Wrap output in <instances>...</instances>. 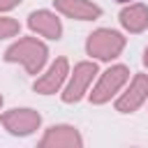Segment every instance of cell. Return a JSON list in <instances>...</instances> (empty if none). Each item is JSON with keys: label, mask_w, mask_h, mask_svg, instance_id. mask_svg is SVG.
<instances>
[{"label": "cell", "mask_w": 148, "mask_h": 148, "mask_svg": "<svg viewBox=\"0 0 148 148\" xmlns=\"http://www.w3.org/2000/svg\"><path fill=\"white\" fill-rule=\"evenodd\" d=\"M18 32H21V23L16 18L0 16V42L2 39H9V37H16Z\"/></svg>", "instance_id": "obj_12"}, {"label": "cell", "mask_w": 148, "mask_h": 148, "mask_svg": "<svg viewBox=\"0 0 148 148\" xmlns=\"http://www.w3.org/2000/svg\"><path fill=\"white\" fill-rule=\"evenodd\" d=\"M127 81H130V69L125 65H111L99 76V81L95 83V88L90 92V102L92 104H106V102H111V97H116Z\"/></svg>", "instance_id": "obj_4"}, {"label": "cell", "mask_w": 148, "mask_h": 148, "mask_svg": "<svg viewBox=\"0 0 148 148\" xmlns=\"http://www.w3.org/2000/svg\"><path fill=\"white\" fill-rule=\"evenodd\" d=\"M143 65L148 67V46H146V51H143Z\"/></svg>", "instance_id": "obj_14"}, {"label": "cell", "mask_w": 148, "mask_h": 148, "mask_svg": "<svg viewBox=\"0 0 148 148\" xmlns=\"http://www.w3.org/2000/svg\"><path fill=\"white\" fill-rule=\"evenodd\" d=\"M146 99H148V74H134L127 90L116 99V111L134 113Z\"/></svg>", "instance_id": "obj_7"}, {"label": "cell", "mask_w": 148, "mask_h": 148, "mask_svg": "<svg viewBox=\"0 0 148 148\" xmlns=\"http://www.w3.org/2000/svg\"><path fill=\"white\" fill-rule=\"evenodd\" d=\"M28 28L46 39H60L62 37V23L60 18L49 12V9H37V12H30L28 16Z\"/></svg>", "instance_id": "obj_9"}, {"label": "cell", "mask_w": 148, "mask_h": 148, "mask_svg": "<svg viewBox=\"0 0 148 148\" xmlns=\"http://www.w3.org/2000/svg\"><path fill=\"white\" fill-rule=\"evenodd\" d=\"M118 2H130V0H118Z\"/></svg>", "instance_id": "obj_16"}, {"label": "cell", "mask_w": 148, "mask_h": 148, "mask_svg": "<svg viewBox=\"0 0 148 148\" xmlns=\"http://www.w3.org/2000/svg\"><path fill=\"white\" fill-rule=\"evenodd\" d=\"M0 123L14 136H30L32 132L39 130L42 116H39V111L28 109V106L25 109H9V111H5L0 116Z\"/></svg>", "instance_id": "obj_5"}, {"label": "cell", "mask_w": 148, "mask_h": 148, "mask_svg": "<svg viewBox=\"0 0 148 148\" xmlns=\"http://www.w3.org/2000/svg\"><path fill=\"white\" fill-rule=\"evenodd\" d=\"M67 76H69V62H67V58H56L51 65H49V69L35 81V92H39V95H56L62 86H65V81H67Z\"/></svg>", "instance_id": "obj_6"}, {"label": "cell", "mask_w": 148, "mask_h": 148, "mask_svg": "<svg viewBox=\"0 0 148 148\" xmlns=\"http://www.w3.org/2000/svg\"><path fill=\"white\" fill-rule=\"evenodd\" d=\"M125 44H127V39L123 37V32L111 30V28H97V30H92L88 35L86 51H88V56L109 62V60H113V58H118L123 53Z\"/></svg>", "instance_id": "obj_2"}, {"label": "cell", "mask_w": 148, "mask_h": 148, "mask_svg": "<svg viewBox=\"0 0 148 148\" xmlns=\"http://www.w3.org/2000/svg\"><path fill=\"white\" fill-rule=\"evenodd\" d=\"M97 74V65L90 62V60H83L79 65H74V72H69L67 76V83L62 88V102L65 104H76L86 97L92 79Z\"/></svg>", "instance_id": "obj_3"}, {"label": "cell", "mask_w": 148, "mask_h": 148, "mask_svg": "<svg viewBox=\"0 0 148 148\" xmlns=\"http://www.w3.org/2000/svg\"><path fill=\"white\" fill-rule=\"evenodd\" d=\"M18 5H21V0H0V14L14 9V7H18Z\"/></svg>", "instance_id": "obj_13"}, {"label": "cell", "mask_w": 148, "mask_h": 148, "mask_svg": "<svg viewBox=\"0 0 148 148\" xmlns=\"http://www.w3.org/2000/svg\"><path fill=\"white\" fill-rule=\"evenodd\" d=\"M118 18H120V25H123L127 32L139 35V32H143V30L148 28V7L141 5V2L127 5V7L120 9Z\"/></svg>", "instance_id": "obj_11"}, {"label": "cell", "mask_w": 148, "mask_h": 148, "mask_svg": "<svg viewBox=\"0 0 148 148\" xmlns=\"http://www.w3.org/2000/svg\"><path fill=\"white\" fill-rule=\"evenodd\" d=\"M53 5L60 14L76 21H95L102 16V7L90 0H53Z\"/></svg>", "instance_id": "obj_10"}, {"label": "cell", "mask_w": 148, "mask_h": 148, "mask_svg": "<svg viewBox=\"0 0 148 148\" xmlns=\"http://www.w3.org/2000/svg\"><path fill=\"white\" fill-rule=\"evenodd\" d=\"M83 136L74 125H51L39 139V148H81Z\"/></svg>", "instance_id": "obj_8"}, {"label": "cell", "mask_w": 148, "mask_h": 148, "mask_svg": "<svg viewBox=\"0 0 148 148\" xmlns=\"http://www.w3.org/2000/svg\"><path fill=\"white\" fill-rule=\"evenodd\" d=\"M46 58H49L46 44L35 37H21L5 51V60L18 62L28 74H39L46 65Z\"/></svg>", "instance_id": "obj_1"}, {"label": "cell", "mask_w": 148, "mask_h": 148, "mask_svg": "<svg viewBox=\"0 0 148 148\" xmlns=\"http://www.w3.org/2000/svg\"><path fill=\"white\" fill-rule=\"evenodd\" d=\"M0 106H2V95H0Z\"/></svg>", "instance_id": "obj_15"}]
</instances>
